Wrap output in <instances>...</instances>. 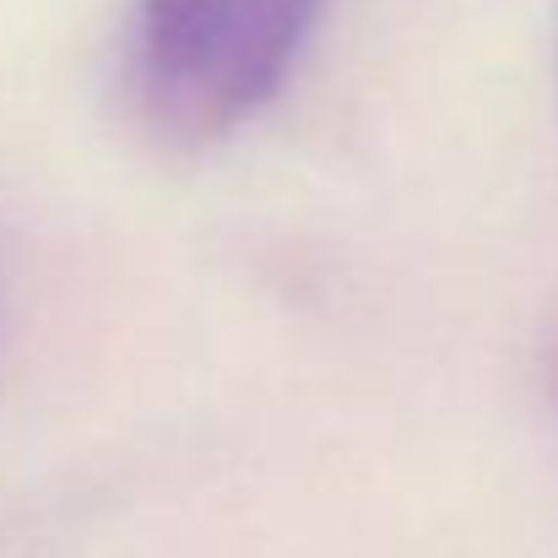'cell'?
Instances as JSON below:
<instances>
[{"mask_svg":"<svg viewBox=\"0 0 558 558\" xmlns=\"http://www.w3.org/2000/svg\"><path fill=\"white\" fill-rule=\"evenodd\" d=\"M320 0H136L131 104L174 147L222 142L293 71Z\"/></svg>","mask_w":558,"mask_h":558,"instance_id":"1","label":"cell"},{"mask_svg":"<svg viewBox=\"0 0 558 558\" xmlns=\"http://www.w3.org/2000/svg\"><path fill=\"white\" fill-rule=\"evenodd\" d=\"M554 390H558V342H554Z\"/></svg>","mask_w":558,"mask_h":558,"instance_id":"2","label":"cell"}]
</instances>
